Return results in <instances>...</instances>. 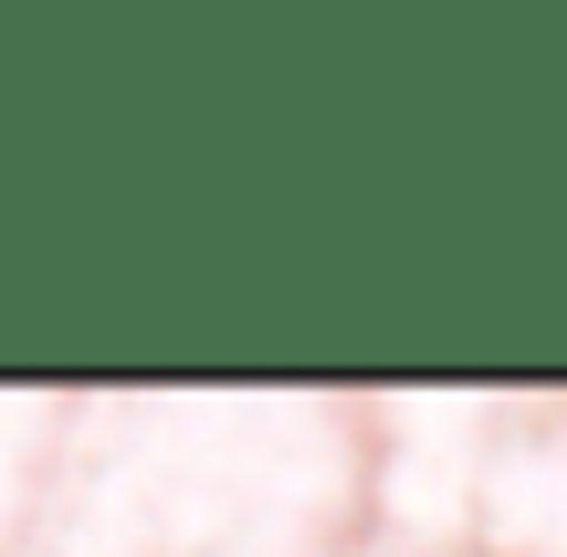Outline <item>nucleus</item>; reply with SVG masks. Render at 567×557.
<instances>
[]
</instances>
